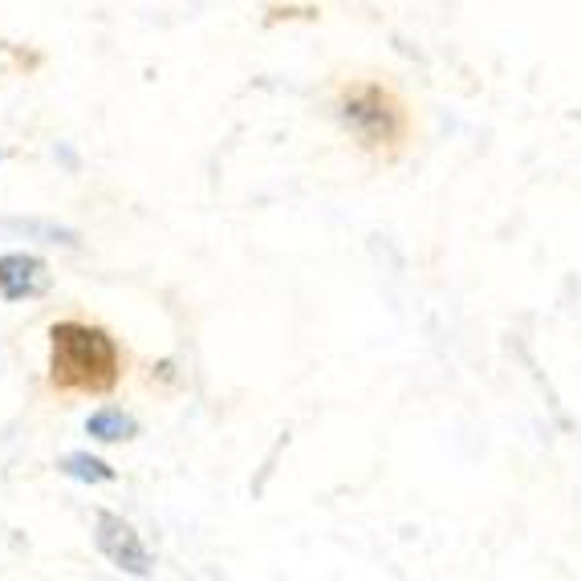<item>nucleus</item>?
Masks as SVG:
<instances>
[{"mask_svg": "<svg viewBox=\"0 0 581 581\" xmlns=\"http://www.w3.org/2000/svg\"><path fill=\"white\" fill-rule=\"evenodd\" d=\"M123 379L118 341L94 322L49 326V383L61 395H106Z\"/></svg>", "mask_w": 581, "mask_h": 581, "instance_id": "obj_1", "label": "nucleus"}, {"mask_svg": "<svg viewBox=\"0 0 581 581\" xmlns=\"http://www.w3.org/2000/svg\"><path fill=\"white\" fill-rule=\"evenodd\" d=\"M334 118L367 151H398L411 139L407 102L383 82H341L334 94Z\"/></svg>", "mask_w": 581, "mask_h": 581, "instance_id": "obj_2", "label": "nucleus"}, {"mask_svg": "<svg viewBox=\"0 0 581 581\" xmlns=\"http://www.w3.org/2000/svg\"><path fill=\"white\" fill-rule=\"evenodd\" d=\"M94 545L118 573H130V578H151L155 573V557L142 545L139 528L118 512H94Z\"/></svg>", "mask_w": 581, "mask_h": 581, "instance_id": "obj_3", "label": "nucleus"}, {"mask_svg": "<svg viewBox=\"0 0 581 581\" xmlns=\"http://www.w3.org/2000/svg\"><path fill=\"white\" fill-rule=\"evenodd\" d=\"M49 289V265L33 253H4L0 256V298L4 301H33Z\"/></svg>", "mask_w": 581, "mask_h": 581, "instance_id": "obj_4", "label": "nucleus"}, {"mask_svg": "<svg viewBox=\"0 0 581 581\" xmlns=\"http://www.w3.org/2000/svg\"><path fill=\"white\" fill-rule=\"evenodd\" d=\"M85 435L98 443H127L139 435V423H135V415L118 411V407H98L85 419Z\"/></svg>", "mask_w": 581, "mask_h": 581, "instance_id": "obj_5", "label": "nucleus"}, {"mask_svg": "<svg viewBox=\"0 0 581 581\" xmlns=\"http://www.w3.org/2000/svg\"><path fill=\"white\" fill-rule=\"evenodd\" d=\"M57 472H61V476H70V480H78V484H114L111 464L98 460V455H90V452L61 455V460H57Z\"/></svg>", "mask_w": 581, "mask_h": 581, "instance_id": "obj_6", "label": "nucleus"}]
</instances>
